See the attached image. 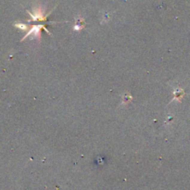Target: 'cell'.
<instances>
[{
	"mask_svg": "<svg viewBox=\"0 0 190 190\" xmlns=\"http://www.w3.org/2000/svg\"><path fill=\"white\" fill-rule=\"evenodd\" d=\"M41 28H45V27H44V26H42V25L33 27V29H31V31L26 34V36H25V37H28V36H29L30 34H34L35 36L37 35L38 37H39V36H40V31H41ZM25 37H24V38H25ZM24 38H23V39H24Z\"/></svg>",
	"mask_w": 190,
	"mask_h": 190,
	"instance_id": "1",
	"label": "cell"
}]
</instances>
